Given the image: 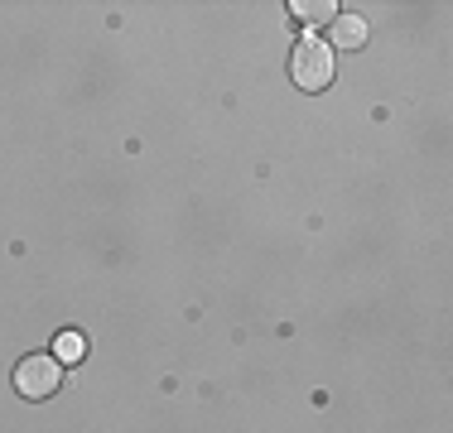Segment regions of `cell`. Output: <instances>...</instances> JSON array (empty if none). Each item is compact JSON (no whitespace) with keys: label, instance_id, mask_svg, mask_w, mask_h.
<instances>
[{"label":"cell","instance_id":"277c9868","mask_svg":"<svg viewBox=\"0 0 453 433\" xmlns=\"http://www.w3.org/2000/svg\"><path fill=\"white\" fill-rule=\"evenodd\" d=\"M289 15L304 19V25H333V19H338V5H333V0H295Z\"/></svg>","mask_w":453,"mask_h":433},{"label":"cell","instance_id":"3957f363","mask_svg":"<svg viewBox=\"0 0 453 433\" xmlns=\"http://www.w3.org/2000/svg\"><path fill=\"white\" fill-rule=\"evenodd\" d=\"M328 29H333V43H328V49H362L366 34H372V29H366V19L352 15V10H348V15H338Z\"/></svg>","mask_w":453,"mask_h":433},{"label":"cell","instance_id":"7a4b0ae2","mask_svg":"<svg viewBox=\"0 0 453 433\" xmlns=\"http://www.w3.org/2000/svg\"><path fill=\"white\" fill-rule=\"evenodd\" d=\"M58 385H63V361L58 356H25V361L15 366V390L25 399H49V395H58Z\"/></svg>","mask_w":453,"mask_h":433},{"label":"cell","instance_id":"6da1fadb","mask_svg":"<svg viewBox=\"0 0 453 433\" xmlns=\"http://www.w3.org/2000/svg\"><path fill=\"white\" fill-rule=\"evenodd\" d=\"M333 72H338V58H333V49L323 39H299L295 43V53H289V78H295V87L323 92V87H333Z\"/></svg>","mask_w":453,"mask_h":433},{"label":"cell","instance_id":"5b68a950","mask_svg":"<svg viewBox=\"0 0 453 433\" xmlns=\"http://www.w3.org/2000/svg\"><path fill=\"white\" fill-rule=\"evenodd\" d=\"M53 356H58V361H82V356H88V342H82V332H58V342H53Z\"/></svg>","mask_w":453,"mask_h":433}]
</instances>
